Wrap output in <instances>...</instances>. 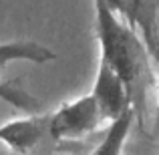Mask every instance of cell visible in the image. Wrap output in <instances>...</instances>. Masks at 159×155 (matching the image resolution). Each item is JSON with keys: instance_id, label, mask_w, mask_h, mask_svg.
<instances>
[{"instance_id": "cell-1", "label": "cell", "mask_w": 159, "mask_h": 155, "mask_svg": "<svg viewBox=\"0 0 159 155\" xmlns=\"http://www.w3.org/2000/svg\"><path fill=\"white\" fill-rule=\"evenodd\" d=\"M95 32H97L99 58L107 62L125 83L129 103L135 119L145 127L147 123V97L153 87V66L147 47L139 32L119 18L105 0H93Z\"/></svg>"}, {"instance_id": "cell-2", "label": "cell", "mask_w": 159, "mask_h": 155, "mask_svg": "<svg viewBox=\"0 0 159 155\" xmlns=\"http://www.w3.org/2000/svg\"><path fill=\"white\" fill-rule=\"evenodd\" d=\"M103 123V117L93 95H83L75 101L62 103L48 113V127L54 143L61 141H81L95 133Z\"/></svg>"}, {"instance_id": "cell-3", "label": "cell", "mask_w": 159, "mask_h": 155, "mask_svg": "<svg viewBox=\"0 0 159 155\" xmlns=\"http://www.w3.org/2000/svg\"><path fill=\"white\" fill-rule=\"evenodd\" d=\"M0 143L16 155H30L47 143H54L48 127V113H34L0 125Z\"/></svg>"}, {"instance_id": "cell-4", "label": "cell", "mask_w": 159, "mask_h": 155, "mask_svg": "<svg viewBox=\"0 0 159 155\" xmlns=\"http://www.w3.org/2000/svg\"><path fill=\"white\" fill-rule=\"evenodd\" d=\"M91 95H93L95 103H97L103 121L111 123V121L119 119L121 115H125L127 111H131V103H129L125 83L121 81V77L103 58H99L97 77H95V85H93Z\"/></svg>"}, {"instance_id": "cell-5", "label": "cell", "mask_w": 159, "mask_h": 155, "mask_svg": "<svg viewBox=\"0 0 159 155\" xmlns=\"http://www.w3.org/2000/svg\"><path fill=\"white\" fill-rule=\"evenodd\" d=\"M113 12L139 34L159 30V0H105Z\"/></svg>"}, {"instance_id": "cell-6", "label": "cell", "mask_w": 159, "mask_h": 155, "mask_svg": "<svg viewBox=\"0 0 159 155\" xmlns=\"http://www.w3.org/2000/svg\"><path fill=\"white\" fill-rule=\"evenodd\" d=\"M57 52L36 40H8L0 43V69L8 62L24 61L34 62V65H44L48 61H54Z\"/></svg>"}, {"instance_id": "cell-7", "label": "cell", "mask_w": 159, "mask_h": 155, "mask_svg": "<svg viewBox=\"0 0 159 155\" xmlns=\"http://www.w3.org/2000/svg\"><path fill=\"white\" fill-rule=\"evenodd\" d=\"M135 121V113L127 111L125 115H121L119 119L111 121L109 123V129L105 131L101 143L87 155H125V141L129 137V131H131V125ZM73 155V153H70Z\"/></svg>"}, {"instance_id": "cell-8", "label": "cell", "mask_w": 159, "mask_h": 155, "mask_svg": "<svg viewBox=\"0 0 159 155\" xmlns=\"http://www.w3.org/2000/svg\"><path fill=\"white\" fill-rule=\"evenodd\" d=\"M0 101H6L8 105L28 115H34L40 111V101L28 91H24L18 85V81H0Z\"/></svg>"}, {"instance_id": "cell-9", "label": "cell", "mask_w": 159, "mask_h": 155, "mask_svg": "<svg viewBox=\"0 0 159 155\" xmlns=\"http://www.w3.org/2000/svg\"><path fill=\"white\" fill-rule=\"evenodd\" d=\"M143 39L145 47H147L149 58H151V66H153V87L157 93V107H155V117H153V131H155L157 139H159V30L151 32H143L139 34Z\"/></svg>"}]
</instances>
